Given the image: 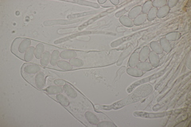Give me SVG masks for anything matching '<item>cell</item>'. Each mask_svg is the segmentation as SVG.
<instances>
[{"label": "cell", "mask_w": 191, "mask_h": 127, "mask_svg": "<svg viewBox=\"0 0 191 127\" xmlns=\"http://www.w3.org/2000/svg\"><path fill=\"white\" fill-rule=\"evenodd\" d=\"M98 2L100 4H103V3H105V2H107V1H106V0H99Z\"/></svg>", "instance_id": "b9f144b4"}, {"label": "cell", "mask_w": 191, "mask_h": 127, "mask_svg": "<svg viewBox=\"0 0 191 127\" xmlns=\"http://www.w3.org/2000/svg\"><path fill=\"white\" fill-rule=\"evenodd\" d=\"M150 48L154 52L157 53L158 55L163 53V48H162L160 44H159V42H158V41H152V42H150Z\"/></svg>", "instance_id": "d6986e66"}, {"label": "cell", "mask_w": 191, "mask_h": 127, "mask_svg": "<svg viewBox=\"0 0 191 127\" xmlns=\"http://www.w3.org/2000/svg\"><path fill=\"white\" fill-rule=\"evenodd\" d=\"M69 63L71 64L72 66L75 67V68H81L84 66V61L77 57H74L70 60Z\"/></svg>", "instance_id": "f546056e"}, {"label": "cell", "mask_w": 191, "mask_h": 127, "mask_svg": "<svg viewBox=\"0 0 191 127\" xmlns=\"http://www.w3.org/2000/svg\"><path fill=\"white\" fill-rule=\"evenodd\" d=\"M159 44H160L161 47H162V48H163V52H169L170 51H171L172 46H171V45H170V42L169 41H167V40H166L165 38H161Z\"/></svg>", "instance_id": "ac0fdd59"}, {"label": "cell", "mask_w": 191, "mask_h": 127, "mask_svg": "<svg viewBox=\"0 0 191 127\" xmlns=\"http://www.w3.org/2000/svg\"><path fill=\"white\" fill-rule=\"evenodd\" d=\"M63 89H64V91L65 92V94L67 95L70 97L72 98H76L77 97V91L73 89V87L71 85L68 84H65L63 86Z\"/></svg>", "instance_id": "30bf717a"}, {"label": "cell", "mask_w": 191, "mask_h": 127, "mask_svg": "<svg viewBox=\"0 0 191 127\" xmlns=\"http://www.w3.org/2000/svg\"><path fill=\"white\" fill-rule=\"evenodd\" d=\"M146 19H147V16H146V15L142 13L141 15H139L137 18H136L134 20H133V24H134L135 25H142V24L144 23V22L146 21Z\"/></svg>", "instance_id": "4316f807"}, {"label": "cell", "mask_w": 191, "mask_h": 127, "mask_svg": "<svg viewBox=\"0 0 191 127\" xmlns=\"http://www.w3.org/2000/svg\"><path fill=\"white\" fill-rule=\"evenodd\" d=\"M56 99L57 100V102H59L64 107H68L69 105V100L68 99V98L66 96H64V95H62L61 93L57 94L56 95Z\"/></svg>", "instance_id": "603a6c76"}, {"label": "cell", "mask_w": 191, "mask_h": 127, "mask_svg": "<svg viewBox=\"0 0 191 127\" xmlns=\"http://www.w3.org/2000/svg\"><path fill=\"white\" fill-rule=\"evenodd\" d=\"M142 14V6L138 5L135 7L134 8H132L130 11L128 12V18L133 21L136 18H137L139 15Z\"/></svg>", "instance_id": "52a82bcc"}, {"label": "cell", "mask_w": 191, "mask_h": 127, "mask_svg": "<svg viewBox=\"0 0 191 127\" xmlns=\"http://www.w3.org/2000/svg\"><path fill=\"white\" fill-rule=\"evenodd\" d=\"M34 50H35V48H34V47H30L26 50V52H25V54H24V61H26V62H30V61H32L34 57H35V56H34Z\"/></svg>", "instance_id": "e0dca14e"}, {"label": "cell", "mask_w": 191, "mask_h": 127, "mask_svg": "<svg viewBox=\"0 0 191 127\" xmlns=\"http://www.w3.org/2000/svg\"><path fill=\"white\" fill-rule=\"evenodd\" d=\"M97 126H98V127H115L116 126V125H115V124L112 122L104 121V122H99V123L97 125Z\"/></svg>", "instance_id": "836d02e7"}, {"label": "cell", "mask_w": 191, "mask_h": 127, "mask_svg": "<svg viewBox=\"0 0 191 127\" xmlns=\"http://www.w3.org/2000/svg\"><path fill=\"white\" fill-rule=\"evenodd\" d=\"M22 70L26 74L34 75V74H37L41 71V67L36 64H27V65H24Z\"/></svg>", "instance_id": "3957f363"}, {"label": "cell", "mask_w": 191, "mask_h": 127, "mask_svg": "<svg viewBox=\"0 0 191 127\" xmlns=\"http://www.w3.org/2000/svg\"><path fill=\"white\" fill-rule=\"evenodd\" d=\"M31 45V39L28 38H16L12 44L11 51L21 59L24 58V54Z\"/></svg>", "instance_id": "6da1fadb"}, {"label": "cell", "mask_w": 191, "mask_h": 127, "mask_svg": "<svg viewBox=\"0 0 191 127\" xmlns=\"http://www.w3.org/2000/svg\"><path fill=\"white\" fill-rule=\"evenodd\" d=\"M120 22H121L122 25L126 27H132L134 25L133 21L131 18H129L127 15H123L121 18H120Z\"/></svg>", "instance_id": "484cf974"}, {"label": "cell", "mask_w": 191, "mask_h": 127, "mask_svg": "<svg viewBox=\"0 0 191 127\" xmlns=\"http://www.w3.org/2000/svg\"><path fill=\"white\" fill-rule=\"evenodd\" d=\"M149 62L150 65H152L153 68H157L159 65V55L155 52H154L153 51H150V54H149Z\"/></svg>", "instance_id": "9c48e42d"}, {"label": "cell", "mask_w": 191, "mask_h": 127, "mask_svg": "<svg viewBox=\"0 0 191 127\" xmlns=\"http://www.w3.org/2000/svg\"><path fill=\"white\" fill-rule=\"evenodd\" d=\"M181 36H182V35H181V33L171 32V33H169V34H166L165 38H166L167 41H169L170 42V41H177V40L180 39Z\"/></svg>", "instance_id": "7402d4cb"}, {"label": "cell", "mask_w": 191, "mask_h": 127, "mask_svg": "<svg viewBox=\"0 0 191 127\" xmlns=\"http://www.w3.org/2000/svg\"><path fill=\"white\" fill-rule=\"evenodd\" d=\"M94 14H97V11H87V12L84 13H79V14H75V15H70L67 16V18L69 20L73 19V18H80V17H84L86 15H94Z\"/></svg>", "instance_id": "83f0119b"}, {"label": "cell", "mask_w": 191, "mask_h": 127, "mask_svg": "<svg viewBox=\"0 0 191 127\" xmlns=\"http://www.w3.org/2000/svg\"><path fill=\"white\" fill-rule=\"evenodd\" d=\"M126 12H127V10H126V9L121 10V11H118V12L116 13V18H121L122 16H123V15H124V14H125Z\"/></svg>", "instance_id": "f35d334b"}, {"label": "cell", "mask_w": 191, "mask_h": 127, "mask_svg": "<svg viewBox=\"0 0 191 127\" xmlns=\"http://www.w3.org/2000/svg\"><path fill=\"white\" fill-rule=\"evenodd\" d=\"M84 116H85V118L87 119L88 122H90V123L93 124V125H97V124L100 122V120L98 119V118H97L93 112H91V111H87V112L84 114Z\"/></svg>", "instance_id": "7c38bea8"}, {"label": "cell", "mask_w": 191, "mask_h": 127, "mask_svg": "<svg viewBox=\"0 0 191 127\" xmlns=\"http://www.w3.org/2000/svg\"><path fill=\"white\" fill-rule=\"evenodd\" d=\"M54 84H55L56 85H57V86H64L66 83L65 81L62 80V79H55V80H54Z\"/></svg>", "instance_id": "ab89813d"}, {"label": "cell", "mask_w": 191, "mask_h": 127, "mask_svg": "<svg viewBox=\"0 0 191 127\" xmlns=\"http://www.w3.org/2000/svg\"><path fill=\"white\" fill-rule=\"evenodd\" d=\"M77 53L76 51L74 50H64L61 52V58H62L63 60H65V61H70L71 59L74 57H77Z\"/></svg>", "instance_id": "8992f818"}, {"label": "cell", "mask_w": 191, "mask_h": 127, "mask_svg": "<svg viewBox=\"0 0 191 127\" xmlns=\"http://www.w3.org/2000/svg\"><path fill=\"white\" fill-rule=\"evenodd\" d=\"M129 52H130V50H129V49H128V50L124 51V52H123V54H122V55H121V57H120V59H119V61H117V64H116V65H119V66H120V65L122 64V62H123V60H124V59H125V58H126V57H125L126 56H127V54L129 53Z\"/></svg>", "instance_id": "8d00e7d4"}, {"label": "cell", "mask_w": 191, "mask_h": 127, "mask_svg": "<svg viewBox=\"0 0 191 127\" xmlns=\"http://www.w3.org/2000/svg\"><path fill=\"white\" fill-rule=\"evenodd\" d=\"M47 91V93L50 95H57V94L62 93L64 91V89L61 86H57V85H52V86H49L48 88L45 89Z\"/></svg>", "instance_id": "8fae6325"}, {"label": "cell", "mask_w": 191, "mask_h": 127, "mask_svg": "<svg viewBox=\"0 0 191 127\" xmlns=\"http://www.w3.org/2000/svg\"><path fill=\"white\" fill-rule=\"evenodd\" d=\"M150 52V48L148 46H143L139 52V58L140 62L146 61L148 60L149 54Z\"/></svg>", "instance_id": "5b68a950"}, {"label": "cell", "mask_w": 191, "mask_h": 127, "mask_svg": "<svg viewBox=\"0 0 191 127\" xmlns=\"http://www.w3.org/2000/svg\"><path fill=\"white\" fill-rule=\"evenodd\" d=\"M71 2H73V3H77V4H80V5H84V6H87V7H92L97 8V9H99L100 7V5L96 2H88V1H82V0H79V1H71Z\"/></svg>", "instance_id": "d4e9b609"}, {"label": "cell", "mask_w": 191, "mask_h": 127, "mask_svg": "<svg viewBox=\"0 0 191 127\" xmlns=\"http://www.w3.org/2000/svg\"><path fill=\"white\" fill-rule=\"evenodd\" d=\"M112 10H113V9H110V10H109V11H105V12H104V14H100V15H97V17H95V18H92V20H90V21H88V22H86L85 23H84V25H82V26H80V28H79V29H82V28H83V27L87 26L88 25H89V24L93 23V22H95V21H97V20L98 19V18H101V17L104 16V15H107V14H109V12H110V11H112Z\"/></svg>", "instance_id": "f1b7e54d"}, {"label": "cell", "mask_w": 191, "mask_h": 127, "mask_svg": "<svg viewBox=\"0 0 191 127\" xmlns=\"http://www.w3.org/2000/svg\"><path fill=\"white\" fill-rule=\"evenodd\" d=\"M136 67H137L139 69L141 70V71H143V72H149V71L153 69V67H152V65H150V62H148L147 61H143V62H140V61H139V64H138Z\"/></svg>", "instance_id": "5bb4252c"}, {"label": "cell", "mask_w": 191, "mask_h": 127, "mask_svg": "<svg viewBox=\"0 0 191 127\" xmlns=\"http://www.w3.org/2000/svg\"><path fill=\"white\" fill-rule=\"evenodd\" d=\"M153 7V5H152V1H146V2H144L143 6H142V13L145 14V15H147V13L150 11V9Z\"/></svg>", "instance_id": "4dcf8cb0"}, {"label": "cell", "mask_w": 191, "mask_h": 127, "mask_svg": "<svg viewBox=\"0 0 191 127\" xmlns=\"http://www.w3.org/2000/svg\"><path fill=\"white\" fill-rule=\"evenodd\" d=\"M61 58V52L58 50H54L51 53V57H50V65L52 66H55L57 65V62L60 61Z\"/></svg>", "instance_id": "9a60e30c"}, {"label": "cell", "mask_w": 191, "mask_h": 127, "mask_svg": "<svg viewBox=\"0 0 191 127\" xmlns=\"http://www.w3.org/2000/svg\"><path fill=\"white\" fill-rule=\"evenodd\" d=\"M157 12H158L157 8L152 7L151 9H150V11L147 13V15H146V16H147V20L150 21V22L153 21V20L157 17Z\"/></svg>", "instance_id": "1f68e13d"}, {"label": "cell", "mask_w": 191, "mask_h": 127, "mask_svg": "<svg viewBox=\"0 0 191 127\" xmlns=\"http://www.w3.org/2000/svg\"><path fill=\"white\" fill-rule=\"evenodd\" d=\"M80 20H49V21H45L44 22L43 25L45 26H50V25H61V24H71V23H75V22H79Z\"/></svg>", "instance_id": "277c9868"}, {"label": "cell", "mask_w": 191, "mask_h": 127, "mask_svg": "<svg viewBox=\"0 0 191 127\" xmlns=\"http://www.w3.org/2000/svg\"><path fill=\"white\" fill-rule=\"evenodd\" d=\"M144 115H140L141 117H146V118H158V117H162L164 116L165 113L163 114H149V113H143Z\"/></svg>", "instance_id": "d590c367"}, {"label": "cell", "mask_w": 191, "mask_h": 127, "mask_svg": "<svg viewBox=\"0 0 191 127\" xmlns=\"http://www.w3.org/2000/svg\"><path fill=\"white\" fill-rule=\"evenodd\" d=\"M57 66L59 67L61 69L64 70V71H71L73 69V66L71 65L69 62L66 61H59L57 62Z\"/></svg>", "instance_id": "44dd1931"}, {"label": "cell", "mask_w": 191, "mask_h": 127, "mask_svg": "<svg viewBox=\"0 0 191 127\" xmlns=\"http://www.w3.org/2000/svg\"><path fill=\"white\" fill-rule=\"evenodd\" d=\"M139 51H136L134 53H132V55L130 57L127 65L129 67H136L139 62Z\"/></svg>", "instance_id": "4fadbf2b"}, {"label": "cell", "mask_w": 191, "mask_h": 127, "mask_svg": "<svg viewBox=\"0 0 191 127\" xmlns=\"http://www.w3.org/2000/svg\"><path fill=\"white\" fill-rule=\"evenodd\" d=\"M126 72H127V68H126V67H121V68H120V69L117 71V72H116V76L117 77H116V79H115V80H114L115 82L118 80V79L120 78V76H121V75Z\"/></svg>", "instance_id": "e575fe53"}, {"label": "cell", "mask_w": 191, "mask_h": 127, "mask_svg": "<svg viewBox=\"0 0 191 127\" xmlns=\"http://www.w3.org/2000/svg\"><path fill=\"white\" fill-rule=\"evenodd\" d=\"M45 46L41 43H39L38 45H36L35 50H34V56L37 59H41L42 55L45 52Z\"/></svg>", "instance_id": "2e32d148"}, {"label": "cell", "mask_w": 191, "mask_h": 127, "mask_svg": "<svg viewBox=\"0 0 191 127\" xmlns=\"http://www.w3.org/2000/svg\"><path fill=\"white\" fill-rule=\"evenodd\" d=\"M178 2H179L178 0H170V1H167V6L170 8H173L174 7Z\"/></svg>", "instance_id": "74e56055"}, {"label": "cell", "mask_w": 191, "mask_h": 127, "mask_svg": "<svg viewBox=\"0 0 191 127\" xmlns=\"http://www.w3.org/2000/svg\"><path fill=\"white\" fill-rule=\"evenodd\" d=\"M50 57H51V54L48 51H45L40 59L41 60V65L44 67H46L50 63Z\"/></svg>", "instance_id": "cb8c5ba5"}, {"label": "cell", "mask_w": 191, "mask_h": 127, "mask_svg": "<svg viewBox=\"0 0 191 127\" xmlns=\"http://www.w3.org/2000/svg\"><path fill=\"white\" fill-rule=\"evenodd\" d=\"M45 83H46V76L44 72L40 71L39 72L36 74L34 77V84H35L36 88L38 89H42L45 87Z\"/></svg>", "instance_id": "7a4b0ae2"}, {"label": "cell", "mask_w": 191, "mask_h": 127, "mask_svg": "<svg viewBox=\"0 0 191 127\" xmlns=\"http://www.w3.org/2000/svg\"><path fill=\"white\" fill-rule=\"evenodd\" d=\"M152 5H153V7L159 9L167 5V1L166 0H155V1H152Z\"/></svg>", "instance_id": "d6a6232c"}, {"label": "cell", "mask_w": 191, "mask_h": 127, "mask_svg": "<svg viewBox=\"0 0 191 127\" xmlns=\"http://www.w3.org/2000/svg\"><path fill=\"white\" fill-rule=\"evenodd\" d=\"M127 72L128 75L133 77H141L143 76L144 72L141 71L140 69L137 68V67H129L127 68Z\"/></svg>", "instance_id": "ba28073f"}, {"label": "cell", "mask_w": 191, "mask_h": 127, "mask_svg": "<svg viewBox=\"0 0 191 127\" xmlns=\"http://www.w3.org/2000/svg\"><path fill=\"white\" fill-rule=\"evenodd\" d=\"M111 3H112L113 5H118L120 3V1L119 0H111Z\"/></svg>", "instance_id": "60d3db41"}, {"label": "cell", "mask_w": 191, "mask_h": 127, "mask_svg": "<svg viewBox=\"0 0 191 127\" xmlns=\"http://www.w3.org/2000/svg\"><path fill=\"white\" fill-rule=\"evenodd\" d=\"M170 8L167 5L164 6V7H163L158 9L157 17L159 18H164V17H166V15H168V13L170 12Z\"/></svg>", "instance_id": "ffe728a7"}]
</instances>
